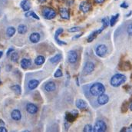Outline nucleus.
Segmentation results:
<instances>
[{"label": "nucleus", "mask_w": 132, "mask_h": 132, "mask_svg": "<svg viewBox=\"0 0 132 132\" xmlns=\"http://www.w3.org/2000/svg\"><path fill=\"white\" fill-rule=\"evenodd\" d=\"M129 108H130V110L132 111V101L130 103V105H129Z\"/></svg>", "instance_id": "47"}, {"label": "nucleus", "mask_w": 132, "mask_h": 132, "mask_svg": "<svg viewBox=\"0 0 132 132\" xmlns=\"http://www.w3.org/2000/svg\"><path fill=\"white\" fill-rule=\"evenodd\" d=\"M107 130V125L104 121H97L95 124V126L93 128L94 132H104Z\"/></svg>", "instance_id": "5"}, {"label": "nucleus", "mask_w": 132, "mask_h": 132, "mask_svg": "<svg viewBox=\"0 0 132 132\" xmlns=\"http://www.w3.org/2000/svg\"><path fill=\"white\" fill-rule=\"evenodd\" d=\"M127 32H128V34L130 35V36H132V23L128 25V28H127Z\"/></svg>", "instance_id": "35"}, {"label": "nucleus", "mask_w": 132, "mask_h": 132, "mask_svg": "<svg viewBox=\"0 0 132 132\" xmlns=\"http://www.w3.org/2000/svg\"><path fill=\"white\" fill-rule=\"evenodd\" d=\"M0 132H7V129L5 128V126L0 127Z\"/></svg>", "instance_id": "40"}, {"label": "nucleus", "mask_w": 132, "mask_h": 132, "mask_svg": "<svg viewBox=\"0 0 132 132\" xmlns=\"http://www.w3.org/2000/svg\"><path fill=\"white\" fill-rule=\"evenodd\" d=\"M62 75H63V73H62V71L60 68L57 69L56 71L54 74L55 78H60V77H62Z\"/></svg>", "instance_id": "32"}, {"label": "nucleus", "mask_w": 132, "mask_h": 132, "mask_svg": "<svg viewBox=\"0 0 132 132\" xmlns=\"http://www.w3.org/2000/svg\"><path fill=\"white\" fill-rule=\"evenodd\" d=\"M71 113L75 117V118H77L78 117V111H77V110H72L71 111Z\"/></svg>", "instance_id": "37"}, {"label": "nucleus", "mask_w": 132, "mask_h": 132, "mask_svg": "<svg viewBox=\"0 0 132 132\" xmlns=\"http://www.w3.org/2000/svg\"><path fill=\"white\" fill-rule=\"evenodd\" d=\"M79 9L84 12V13H87L91 9H92V4L89 3L88 2L86 1H83L80 3L79 5Z\"/></svg>", "instance_id": "8"}, {"label": "nucleus", "mask_w": 132, "mask_h": 132, "mask_svg": "<svg viewBox=\"0 0 132 132\" xmlns=\"http://www.w3.org/2000/svg\"><path fill=\"white\" fill-rule=\"evenodd\" d=\"M20 6L22 9L23 11L28 12L30 9V8H31V3H30V2L29 0H23V1L21 2Z\"/></svg>", "instance_id": "17"}, {"label": "nucleus", "mask_w": 132, "mask_h": 132, "mask_svg": "<svg viewBox=\"0 0 132 132\" xmlns=\"http://www.w3.org/2000/svg\"><path fill=\"white\" fill-rule=\"evenodd\" d=\"M75 117L71 113V111L70 112H67L65 114V119H66V121H68V122H69V123H72L75 120Z\"/></svg>", "instance_id": "24"}, {"label": "nucleus", "mask_w": 132, "mask_h": 132, "mask_svg": "<svg viewBox=\"0 0 132 132\" xmlns=\"http://www.w3.org/2000/svg\"><path fill=\"white\" fill-rule=\"evenodd\" d=\"M17 30H18V32L19 33V34L23 35V34H26V33L27 32L28 29H27L26 26H25V25H20V26H19Z\"/></svg>", "instance_id": "27"}, {"label": "nucleus", "mask_w": 132, "mask_h": 132, "mask_svg": "<svg viewBox=\"0 0 132 132\" xmlns=\"http://www.w3.org/2000/svg\"><path fill=\"white\" fill-rule=\"evenodd\" d=\"M108 101H109V97H108V95H105L104 93L99 95L98 98V103L100 105H104Z\"/></svg>", "instance_id": "15"}, {"label": "nucleus", "mask_w": 132, "mask_h": 132, "mask_svg": "<svg viewBox=\"0 0 132 132\" xmlns=\"http://www.w3.org/2000/svg\"><path fill=\"white\" fill-rule=\"evenodd\" d=\"M120 6H121V8H125V9H127V8L128 7V3H126V2H125L121 3Z\"/></svg>", "instance_id": "38"}, {"label": "nucleus", "mask_w": 132, "mask_h": 132, "mask_svg": "<svg viewBox=\"0 0 132 132\" xmlns=\"http://www.w3.org/2000/svg\"><path fill=\"white\" fill-rule=\"evenodd\" d=\"M25 16L26 17H33L34 19H37V20H39V17L34 12L32 11H30V12H27L26 14H25Z\"/></svg>", "instance_id": "29"}, {"label": "nucleus", "mask_w": 132, "mask_h": 132, "mask_svg": "<svg viewBox=\"0 0 132 132\" xmlns=\"http://www.w3.org/2000/svg\"><path fill=\"white\" fill-rule=\"evenodd\" d=\"M45 59V57L42 56V55H38L35 59V65H42L44 64Z\"/></svg>", "instance_id": "23"}, {"label": "nucleus", "mask_w": 132, "mask_h": 132, "mask_svg": "<svg viewBox=\"0 0 132 132\" xmlns=\"http://www.w3.org/2000/svg\"><path fill=\"white\" fill-rule=\"evenodd\" d=\"M41 38L40 34L38 32H33L29 36V40L32 43H38Z\"/></svg>", "instance_id": "18"}, {"label": "nucleus", "mask_w": 132, "mask_h": 132, "mask_svg": "<svg viewBox=\"0 0 132 132\" xmlns=\"http://www.w3.org/2000/svg\"><path fill=\"white\" fill-rule=\"evenodd\" d=\"M119 17V14H116L115 15H113L111 19H110V26H114L115 25V23L117 22L118 19Z\"/></svg>", "instance_id": "28"}, {"label": "nucleus", "mask_w": 132, "mask_h": 132, "mask_svg": "<svg viewBox=\"0 0 132 132\" xmlns=\"http://www.w3.org/2000/svg\"><path fill=\"white\" fill-rule=\"evenodd\" d=\"M63 29L62 28H59V29H58L57 30H56V32L55 33V40L56 41V42L59 44V45H67V42H64V41H61V40H59V36L62 34V33L63 32Z\"/></svg>", "instance_id": "9"}, {"label": "nucleus", "mask_w": 132, "mask_h": 132, "mask_svg": "<svg viewBox=\"0 0 132 132\" xmlns=\"http://www.w3.org/2000/svg\"><path fill=\"white\" fill-rule=\"evenodd\" d=\"M105 28L102 26V27L101 28V29H99L98 30H96V31H94V32H92L90 34V35L88 36V39H87V41H88V42H92L96 37H97V35H99L100 33Z\"/></svg>", "instance_id": "11"}, {"label": "nucleus", "mask_w": 132, "mask_h": 132, "mask_svg": "<svg viewBox=\"0 0 132 132\" xmlns=\"http://www.w3.org/2000/svg\"><path fill=\"white\" fill-rule=\"evenodd\" d=\"M2 54H3V52H0V59H1V57L2 56Z\"/></svg>", "instance_id": "49"}, {"label": "nucleus", "mask_w": 132, "mask_h": 132, "mask_svg": "<svg viewBox=\"0 0 132 132\" xmlns=\"http://www.w3.org/2000/svg\"><path fill=\"white\" fill-rule=\"evenodd\" d=\"M1 83H2V82H1V81H0V85H1Z\"/></svg>", "instance_id": "50"}, {"label": "nucleus", "mask_w": 132, "mask_h": 132, "mask_svg": "<svg viewBox=\"0 0 132 132\" xmlns=\"http://www.w3.org/2000/svg\"><path fill=\"white\" fill-rule=\"evenodd\" d=\"M75 104H76L77 108H78L79 110L84 111V110H86V109L88 108V104H87V103H86L84 100H82V99H78V100L76 101Z\"/></svg>", "instance_id": "12"}, {"label": "nucleus", "mask_w": 132, "mask_h": 132, "mask_svg": "<svg viewBox=\"0 0 132 132\" xmlns=\"http://www.w3.org/2000/svg\"><path fill=\"white\" fill-rule=\"evenodd\" d=\"M38 2H40V3L42 4V3H45L47 0H38Z\"/></svg>", "instance_id": "46"}, {"label": "nucleus", "mask_w": 132, "mask_h": 132, "mask_svg": "<svg viewBox=\"0 0 132 132\" xmlns=\"http://www.w3.org/2000/svg\"><path fill=\"white\" fill-rule=\"evenodd\" d=\"M120 69H121L122 71H129L131 69V65L129 62H124L121 63Z\"/></svg>", "instance_id": "22"}, {"label": "nucleus", "mask_w": 132, "mask_h": 132, "mask_svg": "<svg viewBox=\"0 0 132 132\" xmlns=\"http://www.w3.org/2000/svg\"><path fill=\"white\" fill-rule=\"evenodd\" d=\"M11 117L14 121H19L22 118V113L18 109H14L11 113Z\"/></svg>", "instance_id": "16"}, {"label": "nucleus", "mask_w": 132, "mask_h": 132, "mask_svg": "<svg viewBox=\"0 0 132 132\" xmlns=\"http://www.w3.org/2000/svg\"><path fill=\"white\" fill-rule=\"evenodd\" d=\"M126 81V76L122 74H116L111 78V85L113 87H119Z\"/></svg>", "instance_id": "2"}, {"label": "nucleus", "mask_w": 132, "mask_h": 132, "mask_svg": "<svg viewBox=\"0 0 132 132\" xmlns=\"http://www.w3.org/2000/svg\"><path fill=\"white\" fill-rule=\"evenodd\" d=\"M19 54L17 52L12 53V55H11V60L13 62H16L19 60Z\"/></svg>", "instance_id": "30"}, {"label": "nucleus", "mask_w": 132, "mask_h": 132, "mask_svg": "<svg viewBox=\"0 0 132 132\" xmlns=\"http://www.w3.org/2000/svg\"><path fill=\"white\" fill-rule=\"evenodd\" d=\"M85 132H92L93 131V128H92V126L91 125H86L84 128V130Z\"/></svg>", "instance_id": "33"}, {"label": "nucleus", "mask_w": 132, "mask_h": 132, "mask_svg": "<svg viewBox=\"0 0 132 132\" xmlns=\"http://www.w3.org/2000/svg\"><path fill=\"white\" fill-rule=\"evenodd\" d=\"M0 125H2V126H5V123L3 122V121H2V120H0Z\"/></svg>", "instance_id": "45"}, {"label": "nucleus", "mask_w": 132, "mask_h": 132, "mask_svg": "<svg viewBox=\"0 0 132 132\" xmlns=\"http://www.w3.org/2000/svg\"><path fill=\"white\" fill-rule=\"evenodd\" d=\"M131 13H132V12H131H131H129V13H128V14L127 15V16H130V15H131Z\"/></svg>", "instance_id": "48"}, {"label": "nucleus", "mask_w": 132, "mask_h": 132, "mask_svg": "<svg viewBox=\"0 0 132 132\" xmlns=\"http://www.w3.org/2000/svg\"><path fill=\"white\" fill-rule=\"evenodd\" d=\"M108 52V48L105 45L102 44V45H99L97 46V48H95V54L98 56V57H104L106 55Z\"/></svg>", "instance_id": "6"}, {"label": "nucleus", "mask_w": 132, "mask_h": 132, "mask_svg": "<svg viewBox=\"0 0 132 132\" xmlns=\"http://www.w3.org/2000/svg\"><path fill=\"white\" fill-rule=\"evenodd\" d=\"M90 93L93 95V96H98L101 95V94H104L105 92V87L103 84L100 83V82H96L95 84H93L90 89H89Z\"/></svg>", "instance_id": "1"}, {"label": "nucleus", "mask_w": 132, "mask_h": 132, "mask_svg": "<svg viewBox=\"0 0 132 132\" xmlns=\"http://www.w3.org/2000/svg\"><path fill=\"white\" fill-rule=\"evenodd\" d=\"M81 35H82V33H80V34H78V35H75V37H73V38H72V39H77V38H80V37H81Z\"/></svg>", "instance_id": "41"}, {"label": "nucleus", "mask_w": 132, "mask_h": 132, "mask_svg": "<svg viewBox=\"0 0 132 132\" xmlns=\"http://www.w3.org/2000/svg\"><path fill=\"white\" fill-rule=\"evenodd\" d=\"M0 70H1V68H0Z\"/></svg>", "instance_id": "51"}, {"label": "nucleus", "mask_w": 132, "mask_h": 132, "mask_svg": "<svg viewBox=\"0 0 132 132\" xmlns=\"http://www.w3.org/2000/svg\"><path fill=\"white\" fill-rule=\"evenodd\" d=\"M95 65L92 62H87L83 68L82 70V75H90L94 70H95Z\"/></svg>", "instance_id": "4"}, {"label": "nucleus", "mask_w": 132, "mask_h": 132, "mask_svg": "<svg viewBox=\"0 0 132 132\" xmlns=\"http://www.w3.org/2000/svg\"><path fill=\"white\" fill-rule=\"evenodd\" d=\"M59 15L63 19L68 20L70 19V13L68 9L66 8H60L59 9Z\"/></svg>", "instance_id": "13"}, {"label": "nucleus", "mask_w": 132, "mask_h": 132, "mask_svg": "<svg viewBox=\"0 0 132 132\" xmlns=\"http://www.w3.org/2000/svg\"><path fill=\"white\" fill-rule=\"evenodd\" d=\"M26 111H27L28 113H29L31 114H36L38 112V107L35 104L29 103L26 105Z\"/></svg>", "instance_id": "10"}, {"label": "nucleus", "mask_w": 132, "mask_h": 132, "mask_svg": "<svg viewBox=\"0 0 132 132\" xmlns=\"http://www.w3.org/2000/svg\"><path fill=\"white\" fill-rule=\"evenodd\" d=\"M101 22H102V26L106 29L108 26H109V24H110V20L108 19V18H107V17H105V18H103V19L101 20Z\"/></svg>", "instance_id": "31"}, {"label": "nucleus", "mask_w": 132, "mask_h": 132, "mask_svg": "<svg viewBox=\"0 0 132 132\" xmlns=\"http://www.w3.org/2000/svg\"><path fill=\"white\" fill-rule=\"evenodd\" d=\"M80 29H81V28L80 27H73V28H71V29H69L68 31L69 32H78V31H80Z\"/></svg>", "instance_id": "34"}, {"label": "nucleus", "mask_w": 132, "mask_h": 132, "mask_svg": "<svg viewBox=\"0 0 132 132\" xmlns=\"http://www.w3.org/2000/svg\"><path fill=\"white\" fill-rule=\"evenodd\" d=\"M68 61L71 64H74L78 61V53L75 50H71L68 52Z\"/></svg>", "instance_id": "7"}, {"label": "nucleus", "mask_w": 132, "mask_h": 132, "mask_svg": "<svg viewBox=\"0 0 132 132\" xmlns=\"http://www.w3.org/2000/svg\"><path fill=\"white\" fill-rule=\"evenodd\" d=\"M104 1H105V0H95V2L96 3H98V4H101V3H103Z\"/></svg>", "instance_id": "42"}, {"label": "nucleus", "mask_w": 132, "mask_h": 132, "mask_svg": "<svg viewBox=\"0 0 132 132\" xmlns=\"http://www.w3.org/2000/svg\"><path fill=\"white\" fill-rule=\"evenodd\" d=\"M12 52H14V48H10L9 50H8V52H7V56H9V55H10V54Z\"/></svg>", "instance_id": "39"}, {"label": "nucleus", "mask_w": 132, "mask_h": 132, "mask_svg": "<svg viewBox=\"0 0 132 132\" xmlns=\"http://www.w3.org/2000/svg\"><path fill=\"white\" fill-rule=\"evenodd\" d=\"M74 2L75 0H65L66 5H68V6H71L74 4Z\"/></svg>", "instance_id": "36"}, {"label": "nucleus", "mask_w": 132, "mask_h": 132, "mask_svg": "<svg viewBox=\"0 0 132 132\" xmlns=\"http://www.w3.org/2000/svg\"><path fill=\"white\" fill-rule=\"evenodd\" d=\"M62 55L61 54H57V55H55V56H53L52 58H51L50 59V62L52 63V64H53V65H56V64H58L60 61H61V59H62Z\"/></svg>", "instance_id": "21"}, {"label": "nucleus", "mask_w": 132, "mask_h": 132, "mask_svg": "<svg viewBox=\"0 0 132 132\" xmlns=\"http://www.w3.org/2000/svg\"><path fill=\"white\" fill-rule=\"evenodd\" d=\"M20 65H21V67L24 69H26L28 68L29 67H30L31 65H32V62L30 59H23L21 62H20Z\"/></svg>", "instance_id": "19"}, {"label": "nucleus", "mask_w": 132, "mask_h": 132, "mask_svg": "<svg viewBox=\"0 0 132 132\" xmlns=\"http://www.w3.org/2000/svg\"><path fill=\"white\" fill-rule=\"evenodd\" d=\"M15 32H16L15 29L14 27H12V26L8 27L7 29H6V34H7V35L9 37H12L15 35Z\"/></svg>", "instance_id": "26"}, {"label": "nucleus", "mask_w": 132, "mask_h": 132, "mask_svg": "<svg viewBox=\"0 0 132 132\" xmlns=\"http://www.w3.org/2000/svg\"><path fill=\"white\" fill-rule=\"evenodd\" d=\"M11 89L17 95H21V93H22V88H21L20 85H14L11 86Z\"/></svg>", "instance_id": "25"}, {"label": "nucleus", "mask_w": 132, "mask_h": 132, "mask_svg": "<svg viewBox=\"0 0 132 132\" xmlns=\"http://www.w3.org/2000/svg\"><path fill=\"white\" fill-rule=\"evenodd\" d=\"M38 85H39V81L38 80L32 79V80L29 81V82L28 84V87H29V88L30 90H34V89H35L38 87Z\"/></svg>", "instance_id": "20"}, {"label": "nucleus", "mask_w": 132, "mask_h": 132, "mask_svg": "<svg viewBox=\"0 0 132 132\" xmlns=\"http://www.w3.org/2000/svg\"><path fill=\"white\" fill-rule=\"evenodd\" d=\"M45 90L48 92H54L56 89V85L55 82L53 81H48L45 84V87H44Z\"/></svg>", "instance_id": "14"}, {"label": "nucleus", "mask_w": 132, "mask_h": 132, "mask_svg": "<svg viewBox=\"0 0 132 132\" xmlns=\"http://www.w3.org/2000/svg\"><path fill=\"white\" fill-rule=\"evenodd\" d=\"M69 122H68V121H66L65 123V127L66 129H68L69 127H70V124H68Z\"/></svg>", "instance_id": "43"}, {"label": "nucleus", "mask_w": 132, "mask_h": 132, "mask_svg": "<svg viewBox=\"0 0 132 132\" xmlns=\"http://www.w3.org/2000/svg\"><path fill=\"white\" fill-rule=\"evenodd\" d=\"M126 131H128V132H132V125L128 128H127L126 129Z\"/></svg>", "instance_id": "44"}, {"label": "nucleus", "mask_w": 132, "mask_h": 132, "mask_svg": "<svg viewBox=\"0 0 132 132\" xmlns=\"http://www.w3.org/2000/svg\"><path fill=\"white\" fill-rule=\"evenodd\" d=\"M42 12L43 17L45 19H48V20L54 19L56 16V15H57L55 10L53 9L52 8H50V7H44L42 9Z\"/></svg>", "instance_id": "3"}]
</instances>
